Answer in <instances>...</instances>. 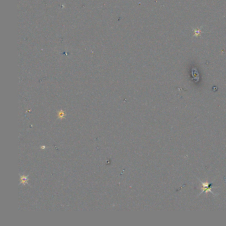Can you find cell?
Listing matches in <instances>:
<instances>
[{"label":"cell","instance_id":"6da1fadb","mask_svg":"<svg viewBox=\"0 0 226 226\" xmlns=\"http://www.w3.org/2000/svg\"><path fill=\"white\" fill-rule=\"evenodd\" d=\"M201 185H202V188H201V190L202 191L200 193L201 194V193L203 192H210V193H212V194H214V193L212 191V184L211 183H209V182H201Z\"/></svg>","mask_w":226,"mask_h":226},{"label":"cell","instance_id":"7a4b0ae2","mask_svg":"<svg viewBox=\"0 0 226 226\" xmlns=\"http://www.w3.org/2000/svg\"><path fill=\"white\" fill-rule=\"evenodd\" d=\"M64 113L62 111H60V112L58 113V118H64Z\"/></svg>","mask_w":226,"mask_h":226}]
</instances>
